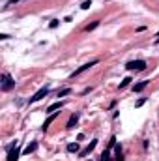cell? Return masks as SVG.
Instances as JSON below:
<instances>
[{"instance_id":"e0dca14e","label":"cell","mask_w":159,"mask_h":161,"mask_svg":"<svg viewBox=\"0 0 159 161\" xmlns=\"http://www.w3.org/2000/svg\"><path fill=\"white\" fill-rule=\"evenodd\" d=\"M69 92H71L69 88H64V90H60V92H58V98H64V96H67Z\"/></svg>"},{"instance_id":"9c48e42d","label":"cell","mask_w":159,"mask_h":161,"mask_svg":"<svg viewBox=\"0 0 159 161\" xmlns=\"http://www.w3.org/2000/svg\"><path fill=\"white\" fill-rule=\"evenodd\" d=\"M54 120H56V113H51V116H49V118H47V120H45V124H43V126H41V129H43V131H45V129H47V128H49V126H51V124H52V122H54Z\"/></svg>"},{"instance_id":"8992f818","label":"cell","mask_w":159,"mask_h":161,"mask_svg":"<svg viewBox=\"0 0 159 161\" xmlns=\"http://www.w3.org/2000/svg\"><path fill=\"white\" fill-rule=\"evenodd\" d=\"M19 156H21V150H19L17 146H13V148L7 152V161H17L19 159Z\"/></svg>"},{"instance_id":"52a82bcc","label":"cell","mask_w":159,"mask_h":161,"mask_svg":"<svg viewBox=\"0 0 159 161\" xmlns=\"http://www.w3.org/2000/svg\"><path fill=\"white\" fill-rule=\"evenodd\" d=\"M148 83H150V81H141V83H137V84L133 86V92H135V94H139V92H142V90H144V88L148 86Z\"/></svg>"},{"instance_id":"4fadbf2b","label":"cell","mask_w":159,"mask_h":161,"mask_svg":"<svg viewBox=\"0 0 159 161\" xmlns=\"http://www.w3.org/2000/svg\"><path fill=\"white\" fill-rule=\"evenodd\" d=\"M97 26H99V21H94L92 24H88V26H86V32H92V30H96Z\"/></svg>"},{"instance_id":"9a60e30c","label":"cell","mask_w":159,"mask_h":161,"mask_svg":"<svg viewBox=\"0 0 159 161\" xmlns=\"http://www.w3.org/2000/svg\"><path fill=\"white\" fill-rule=\"evenodd\" d=\"M101 161H111V152H109V150L101 154Z\"/></svg>"},{"instance_id":"7c38bea8","label":"cell","mask_w":159,"mask_h":161,"mask_svg":"<svg viewBox=\"0 0 159 161\" xmlns=\"http://www.w3.org/2000/svg\"><path fill=\"white\" fill-rule=\"evenodd\" d=\"M36 148H37V143H30V144L26 146L24 154H32V152H36Z\"/></svg>"},{"instance_id":"6da1fadb","label":"cell","mask_w":159,"mask_h":161,"mask_svg":"<svg viewBox=\"0 0 159 161\" xmlns=\"http://www.w3.org/2000/svg\"><path fill=\"white\" fill-rule=\"evenodd\" d=\"M13 86H15V81L11 79V75H9V73H2V90L7 92V90H11Z\"/></svg>"},{"instance_id":"44dd1931","label":"cell","mask_w":159,"mask_h":161,"mask_svg":"<svg viewBox=\"0 0 159 161\" xmlns=\"http://www.w3.org/2000/svg\"><path fill=\"white\" fill-rule=\"evenodd\" d=\"M157 36H159V32H157Z\"/></svg>"},{"instance_id":"ba28073f","label":"cell","mask_w":159,"mask_h":161,"mask_svg":"<svg viewBox=\"0 0 159 161\" xmlns=\"http://www.w3.org/2000/svg\"><path fill=\"white\" fill-rule=\"evenodd\" d=\"M62 107H64V103H62V101H56V103H52V105L47 107V113H56V111L62 109Z\"/></svg>"},{"instance_id":"277c9868","label":"cell","mask_w":159,"mask_h":161,"mask_svg":"<svg viewBox=\"0 0 159 161\" xmlns=\"http://www.w3.org/2000/svg\"><path fill=\"white\" fill-rule=\"evenodd\" d=\"M97 64V60H92V62H88V64H84V66H81L79 69H75V73H71V79H75L77 75H81V73H84L86 69H90L92 66H96Z\"/></svg>"},{"instance_id":"ffe728a7","label":"cell","mask_w":159,"mask_h":161,"mask_svg":"<svg viewBox=\"0 0 159 161\" xmlns=\"http://www.w3.org/2000/svg\"><path fill=\"white\" fill-rule=\"evenodd\" d=\"M144 103H146V98H142V99H139V101H137V107H141V105H144Z\"/></svg>"},{"instance_id":"7a4b0ae2","label":"cell","mask_w":159,"mask_h":161,"mask_svg":"<svg viewBox=\"0 0 159 161\" xmlns=\"http://www.w3.org/2000/svg\"><path fill=\"white\" fill-rule=\"evenodd\" d=\"M126 68H127L129 71H142V69H146V62H144V60H133V62H129Z\"/></svg>"},{"instance_id":"3957f363","label":"cell","mask_w":159,"mask_h":161,"mask_svg":"<svg viewBox=\"0 0 159 161\" xmlns=\"http://www.w3.org/2000/svg\"><path fill=\"white\" fill-rule=\"evenodd\" d=\"M45 96H49V86H45V88H41V90H37L30 99H28V103H36V101H39V99H43Z\"/></svg>"},{"instance_id":"5bb4252c","label":"cell","mask_w":159,"mask_h":161,"mask_svg":"<svg viewBox=\"0 0 159 161\" xmlns=\"http://www.w3.org/2000/svg\"><path fill=\"white\" fill-rule=\"evenodd\" d=\"M116 161H124V156H122V148L116 146Z\"/></svg>"},{"instance_id":"8fae6325","label":"cell","mask_w":159,"mask_h":161,"mask_svg":"<svg viewBox=\"0 0 159 161\" xmlns=\"http://www.w3.org/2000/svg\"><path fill=\"white\" fill-rule=\"evenodd\" d=\"M67 152H71V154H77V152H81V150H79V144H77V143H71V144H67Z\"/></svg>"},{"instance_id":"2e32d148","label":"cell","mask_w":159,"mask_h":161,"mask_svg":"<svg viewBox=\"0 0 159 161\" xmlns=\"http://www.w3.org/2000/svg\"><path fill=\"white\" fill-rule=\"evenodd\" d=\"M129 83H131V77H126V79H124V81L120 83V88H126V86H127Z\"/></svg>"},{"instance_id":"d6986e66","label":"cell","mask_w":159,"mask_h":161,"mask_svg":"<svg viewBox=\"0 0 159 161\" xmlns=\"http://www.w3.org/2000/svg\"><path fill=\"white\" fill-rule=\"evenodd\" d=\"M49 26H51V28H56V26H58V21H56V19H52V21H51V24H49Z\"/></svg>"},{"instance_id":"30bf717a","label":"cell","mask_w":159,"mask_h":161,"mask_svg":"<svg viewBox=\"0 0 159 161\" xmlns=\"http://www.w3.org/2000/svg\"><path fill=\"white\" fill-rule=\"evenodd\" d=\"M77 122H79V114H71V118H69V122H67V128H69V129L75 128Z\"/></svg>"},{"instance_id":"ac0fdd59","label":"cell","mask_w":159,"mask_h":161,"mask_svg":"<svg viewBox=\"0 0 159 161\" xmlns=\"http://www.w3.org/2000/svg\"><path fill=\"white\" fill-rule=\"evenodd\" d=\"M90 6H92V0H86V2H82V6H81V8H82V9H88Z\"/></svg>"},{"instance_id":"5b68a950","label":"cell","mask_w":159,"mask_h":161,"mask_svg":"<svg viewBox=\"0 0 159 161\" xmlns=\"http://www.w3.org/2000/svg\"><path fill=\"white\" fill-rule=\"evenodd\" d=\"M96 146H97V139H94V141H92V143L84 148V150H81V152H79V156H81V158H86V156H88V154L96 148Z\"/></svg>"}]
</instances>
